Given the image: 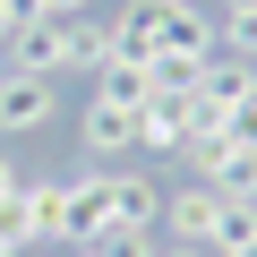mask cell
Masks as SVG:
<instances>
[{
    "label": "cell",
    "mask_w": 257,
    "mask_h": 257,
    "mask_svg": "<svg viewBox=\"0 0 257 257\" xmlns=\"http://www.w3.org/2000/svg\"><path fill=\"white\" fill-rule=\"evenodd\" d=\"M52 111H60L52 77H26V69H9V77H0V128H9V138H35Z\"/></svg>",
    "instance_id": "obj_5"
},
{
    "label": "cell",
    "mask_w": 257,
    "mask_h": 257,
    "mask_svg": "<svg viewBox=\"0 0 257 257\" xmlns=\"http://www.w3.org/2000/svg\"><path fill=\"white\" fill-rule=\"evenodd\" d=\"M223 52L257 60V0H240V9H223Z\"/></svg>",
    "instance_id": "obj_10"
},
{
    "label": "cell",
    "mask_w": 257,
    "mask_h": 257,
    "mask_svg": "<svg viewBox=\"0 0 257 257\" xmlns=\"http://www.w3.org/2000/svg\"><path fill=\"white\" fill-rule=\"evenodd\" d=\"M35 9H43V18H86L94 0H35Z\"/></svg>",
    "instance_id": "obj_14"
},
{
    "label": "cell",
    "mask_w": 257,
    "mask_h": 257,
    "mask_svg": "<svg viewBox=\"0 0 257 257\" xmlns=\"http://www.w3.org/2000/svg\"><path fill=\"white\" fill-rule=\"evenodd\" d=\"M223 128H231V146H257V94H240V103L223 111Z\"/></svg>",
    "instance_id": "obj_12"
},
{
    "label": "cell",
    "mask_w": 257,
    "mask_h": 257,
    "mask_svg": "<svg viewBox=\"0 0 257 257\" xmlns=\"http://www.w3.org/2000/svg\"><path fill=\"white\" fill-rule=\"evenodd\" d=\"M0 77H9V60H0Z\"/></svg>",
    "instance_id": "obj_18"
},
{
    "label": "cell",
    "mask_w": 257,
    "mask_h": 257,
    "mask_svg": "<svg viewBox=\"0 0 257 257\" xmlns=\"http://www.w3.org/2000/svg\"><path fill=\"white\" fill-rule=\"evenodd\" d=\"M248 206H257V197H248Z\"/></svg>",
    "instance_id": "obj_19"
},
{
    "label": "cell",
    "mask_w": 257,
    "mask_h": 257,
    "mask_svg": "<svg viewBox=\"0 0 257 257\" xmlns=\"http://www.w3.org/2000/svg\"><path fill=\"white\" fill-rule=\"evenodd\" d=\"M94 103L146 111V103H155V60H94Z\"/></svg>",
    "instance_id": "obj_7"
},
{
    "label": "cell",
    "mask_w": 257,
    "mask_h": 257,
    "mask_svg": "<svg viewBox=\"0 0 257 257\" xmlns=\"http://www.w3.org/2000/svg\"><path fill=\"white\" fill-rule=\"evenodd\" d=\"M111 231V189H103V163H86L77 180H60V248H94Z\"/></svg>",
    "instance_id": "obj_2"
},
{
    "label": "cell",
    "mask_w": 257,
    "mask_h": 257,
    "mask_svg": "<svg viewBox=\"0 0 257 257\" xmlns=\"http://www.w3.org/2000/svg\"><path fill=\"white\" fill-rule=\"evenodd\" d=\"M77 146H86V163H120V155H138V111H120V103H86V111H77Z\"/></svg>",
    "instance_id": "obj_4"
},
{
    "label": "cell",
    "mask_w": 257,
    "mask_h": 257,
    "mask_svg": "<svg viewBox=\"0 0 257 257\" xmlns=\"http://www.w3.org/2000/svg\"><path fill=\"white\" fill-rule=\"evenodd\" d=\"M180 138H189V94H155L138 111V155H180Z\"/></svg>",
    "instance_id": "obj_8"
},
{
    "label": "cell",
    "mask_w": 257,
    "mask_h": 257,
    "mask_svg": "<svg viewBox=\"0 0 257 257\" xmlns=\"http://www.w3.org/2000/svg\"><path fill=\"white\" fill-rule=\"evenodd\" d=\"M94 248H103V257H155V231H103Z\"/></svg>",
    "instance_id": "obj_11"
},
{
    "label": "cell",
    "mask_w": 257,
    "mask_h": 257,
    "mask_svg": "<svg viewBox=\"0 0 257 257\" xmlns=\"http://www.w3.org/2000/svg\"><path fill=\"white\" fill-rule=\"evenodd\" d=\"M0 60L26 69V77H60V69H94V60H103V35H94L86 18H35V26L9 35Z\"/></svg>",
    "instance_id": "obj_1"
},
{
    "label": "cell",
    "mask_w": 257,
    "mask_h": 257,
    "mask_svg": "<svg viewBox=\"0 0 257 257\" xmlns=\"http://www.w3.org/2000/svg\"><path fill=\"white\" fill-rule=\"evenodd\" d=\"M223 257H257V240H240V248H223Z\"/></svg>",
    "instance_id": "obj_17"
},
{
    "label": "cell",
    "mask_w": 257,
    "mask_h": 257,
    "mask_svg": "<svg viewBox=\"0 0 257 257\" xmlns=\"http://www.w3.org/2000/svg\"><path fill=\"white\" fill-rule=\"evenodd\" d=\"M197 94H206L214 111H231L240 94H257V60H240V52H214V60L197 69Z\"/></svg>",
    "instance_id": "obj_9"
},
{
    "label": "cell",
    "mask_w": 257,
    "mask_h": 257,
    "mask_svg": "<svg viewBox=\"0 0 257 257\" xmlns=\"http://www.w3.org/2000/svg\"><path fill=\"white\" fill-rule=\"evenodd\" d=\"M18 189H26V180H18V163H9V155H0V214H9V206H18Z\"/></svg>",
    "instance_id": "obj_13"
},
{
    "label": "cell",
    "mask_w": 257,
    "mask_h": 257,
    "mask_svg": "<svg viewBox=\"0 0 257 257\" xmlns=\"http://www.w3.org/2000/svg\"><path fill=\"white\" fill-rule=\"evenodd\" d=\"M103 189H111V231H155L163 223V189L146 172H111L103 163Z\"/></svg>",
    "instance_id": "obj_6"
},
{
    "label": "cell",
    "mask_w": 257,
    "mask_h": 257,
    "mask_svg": "<svg viewBox=\"0 0 257 257\" xmlns=\"http://www.w3.org/2000/svg\"><path fill=\"white\" fill-rule=\"evenodd\" d=\"M9 35H18V9H9V0H0V52H9Z\"/></svg>",
    "instance_id": "obj_15"
},
{
    "label": "cell",
    "mask_w": 257,
    "mask_h": 257,
    "mask_svg": "<svg viewBox=\"0 0 257 257\" xmlns=\"http://www.w3.org/2000/svg\"><path fill=\"white\" fill-rule=\"evenodd\" d=\"M155 257H214V248H180V240H163V248H155Z\"/></svg>",
    "instance_id": "obj_16"
},
{
    "label": "cell",
    "mask_w": 257,
    "mask_h": 257,
    "mask_svg": "<svg viewBox=\"0 0 257 257\" xmlns=\"http://www.w3.org/2000/svg\"><path fill=\"white\" fill-rule=\"evenodd\" d=\"M223 214H231V197H214L206 180L163 197V231H172L180 248H214V240H223Z\"/></svg>",
    "instance_id": "obj_3"
}]
</instances>
